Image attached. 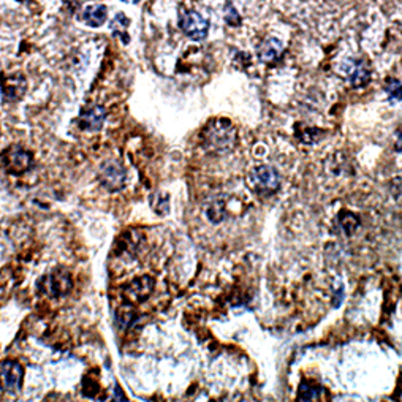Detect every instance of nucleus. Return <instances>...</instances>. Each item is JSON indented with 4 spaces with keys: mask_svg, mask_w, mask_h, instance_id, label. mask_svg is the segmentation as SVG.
Returning a JSON list of instances; mask_svg holds the SVG:
<instances>
[{
    "mask_svg": "<svg viewBox=\"0 0 402 402\" xmlns=\"http://www.w3.org/2000/svg\"><path fill=\"white\" fill-rule=\"evenodd\" d=\"M129 24H130V19L122 13L116 15V18L113 19V23H111L113 34L116 37H119L120 40H122V43H125V45H129L130 43V35H129V32H127V27H129Z\"/></svg>",
    "mask_w": 402,
    "mask_h": 402,
    "instance_id": "f3484780",
    "label": "nucleus"
},
{
    "mask_svg": "<svg viewBox=\"0 0 402 402\" xmlns=\"http://www.w3.org/2000/svg\"><path fill=\"white\" fill-rule=\"evenodd\" d=\"M247 183L257 195L269 197L279 190L280 176L276 168L269 167V165H260V167L250 170L249 176H247Z\"/></svg>",
    "mask_w": 402,
    "mask_h": 402,
    "instance_id": "f03ea898",
    "label": "nucleus"
},
{
    "mask_svg": "<svg viewBox=\"0 0 402 402\" xmlns=\"http://www.w3.org/2000/svg\"><path fill=\"white\" fill-rule=\"evenodd\" d=\"M338 227L347 236L354 235L356 228L360 227V217H358L356 214H354V212H347V211L339 212Z\"/></svg>",
    "mask_w": 402,
    "mask_h": 402,
    "instance_id": "2eb2a0df",
    "label": "nucleus"
},
{
    "mask_svg": "<svg viewBox=\"0 0 402 402\" xmlns=\"http://www.w3.org/2000/svg\"><path fill=\"white\" fill-rule=\"evenodd\" d=\"M107 18L108 10L102 3L87 5V7L82 10V21L91 27H100L102 24L107 23Z\"/></svg>",
    "mask_w": 402,
    "mask_h": 402,
    "instance_id": "ddd939ff",
    "label": "nucleus"
},
{
    "mask_svg": "<svg viewBox=\"0 0 402 402\" xmlns=\"http://www.w3.org/2000/svg\"><path fill=\"white\" fill-rule=\"evenodd\" d=\"M154 285H156V282H154L151 276H141L134 279L124 287L125 300H129L130 304L146 301L152 293Z\"/></svg>",
    "mask_w": 402,
    "mask_h": 402,
    "instance_id": "9d476101",
    "label": "nucleus"
},
{
    "mask_svg": "<svg viewBox=\"0 0 402 402\" xmlns=\"http://www.w3.org/2000/svg\"><path fill=\"white\" fill-rule=\"evenodd\" d=\"M205 212L206 217L212 223L222 222L225 217V201L220 200V198H212V200H209L205 205Z\"/></svg>",
    "mask_w": 402,
    "mask_h": 402,
    "instance_id": "dca6fc26",
    "label": "nucleus"
},
{
    "mask_svg": "<svg viewBox=\"0 0 402 402\" xmlns=\"http://www.w3.org/2000/svg\"><path fill=\"white\" fill-rule=\"evenodd\" d=\"M135 318H136V312L130 304L122 306L118 311V313H116V323H118L119 328H122V329L127 327H130L131 322H134Z\"/></svg>",
    "mask_w": 402,
    "mask_h": 402,
    "instance_id": "6ab92c4d",
    "label": "nucleus"
},
{
    "mask_svg": "<svg viewBox=\"0 0 402 402\" xmlns=\"http://www.w3.org/2000/svg\"><path fill=\"white\" fill-rule=\"evenodd\" d=\"M225 21L231 26H238V23L241 21L239 15L236 13V10L233 8V5L231 3H228L227 7H225Z\"/></svg>",
    "mask_w": 402,
    "mask_h": 402,
    "instance_id": "4be33fe9",
    "label": "nucleus"
},
{
    "mask_svg": "<svg viewBox=\"0 0 402 402\" xmlns=\"http://www.w3.org/2000/svg\"><path fill=\"white\" fill-rule=\"evenodd\" d=\"M38 290L42 291L43 295L51 296V298H59V296L68 295L71 289H73V280L67 271H59L49 273L46 276H43L38 280Z\"/></svg>",
    "mask_w": 402,
    "mask_h": 402,
    "instance_id": "20e7f679",
    "label": "nucleus"
},
{
    "mask_svg": "<svg viewBox=\"0 0 402 402\" xmlns=\"http://www.w3.org/2000/svg\"><path fill=\"white\" fill-rule=\"evenodd\" d=\"M322 134L323 131L318 129H304L298 136L301 143H304V145H312V143L318 141V136H320Z\"/></svg>",
    "mask_w": 402,
    "mask_h": 402,
    "instance_id": "412c9836",
    "label": "nucleus"
},
{
    "mask_svg": "<svg viewBox=\"0 0 402 402\" xmlns=\"http://www.w3.org/2000/svg\"><path fill=\"white\" fill-rule=\"evenodd\" d=\"M18 2H21V3H24V2H30V0H18Z\"/></svg>",
    "mask_w": 402,
    "mask_h": 402,
    "instance_id": "393cba45",
    "label": "nucleus"
},
{
    "mask_svg": "<svg viewBox=\"0 0 402 402\" xmlns=\"http://www.w3.org/2000/svg\"><path fill=\"white\" fill-rule=\"evenodd\" d=\"M296 402H322L320 399V388L313 382H302L300 385L298 396H296Z\"/></svg>",
    "mask_w": 402,
    "mask_h": 402,
    "instance_id": "4468645a",
    "label": "nucleus"
},
{
    "mask_svg": "<svg viewBox=\"0 0 402 402\" xmlns=\"http://www.w3.org/2000/svg\"><path fill=\"white\" fill-rule=\"evenodd\" d=\"M107 116H108L107 109H104L102 104H93V107L82 109L78 118L80 129L86 131L102 130L104 120H107Z\"/></svg>",
    "mask_w": 402,
    "mask_h": 402,
    "instance_id": "9b49d317",
    "label": "nucleus"
},
{
    "mask_svg": "<svg viewBox=\"0 0 402 402\" xmlns=\"http://www.w3.org/2000/svg\"><path fill=\"white\" fill-rule=\"evenodd\" d=\"M396 149H398L399 152H402V135L398 138V141H396Z\"/></svg>",
    "mask_w": 402,
    "mask_h": 402,
    "instance_id": "b1692460",
    "label": "nucleus"
},
{
    "mask_svg": "<svg viewBox=\"0 0 402 402\" xmlns=\"http://www.w3.org/2000/svg\"><path fill=\"white\" fill-rule=\"evenodd\" d=\"M340 71L344 73L347 82L354 87L366 86L371 80V67L363 59L351 57L344 60V64L340 65Z\"/></svg>",
    "mask_w": 402,
    "mask_h": 402,
    "instance_id": "0eeeda50",
    "label": "nucleus"
},
{
    "mask_svg": "<svg viewBox=\"0 0 402 402\" xmlns=\"http://www.w3.org/2000/svg\"><path fill=\"white\" fill-rule=\"evenodd\" d=\"M179 27L192 40L200 42L208 37L209 21L200 13L192 12V10L189 12L183 10V12H179Z\"/></svg>",
    "mask_w": 402,
    "mask_h": 402,
    "instance_id": "39448f33",
    "label": "nucleus"
},
{
    "mask_svg": "<svg viewBox=\"0 0 402 402\" xmlns=\"http://www.w3.org/2000/svg\"><path fill=\"white\" fill-rule=\"evenodd\" d=\"M111 402H127L125 399V396L122 394V390H120L119 387H116V391H114V398Z\"/></svg>",
    "mask_w": 402,
    "mask_h": 402,
    "instance_id": "5701e85b",
    "label": "nucleus"
},
{
    "mask_svg": "<svg viewBox=\"0 0 402 402\" xmlns=\"http://www.w3.org/2000/svg\"><path fill=\"white\" fill-rule=\"evenodd\" d=\"M24 378V369L18 361L8 360L0 365V388L8 393H16L21 390Z\"/></svg>",
    "mask_w": 402,
    "mask_h": 402,
    "instance_id": "6e6552de",
    "label": "nucleus"
},
{
    "mask_svg": "<svg viewBox=\"0 0 402 402\" xmlns=\"http://www.w3.org/2000/svg\"><path fill=\"white\" fill-rule=\"evenodd\" d=\"M257 54H258V59H260L263 64H274V62H277L280 56L284 54V46L277 38L269 37V38H264L260 45H258Z\"/></svg>",
    "mask_w": 402,
    "mask_h": 402,
    "instance_id": "f8f14e48",
    "label": "nucleus"
},
{
    "mask_svg": "<svg viewBox=\"0 0 402 402\" xmlns=\"http://www.w3.org/2000/svg\"><path fill=\"white\" fill-rule=\"evenodd\" d=\"M0 158H2L3 168L10 174L23 176L34 168V157L23 146H10L2 152Z\"/></svg>",
    "mask_w": 402,
    "mask_h": 402,
    "instance_id": "7ed1b4c3",
    "label": "nucleus"
},
{
    "mask_svg": "<svg viewBox=\"0 0 402 402\" xmlns=\"http://www.w3.org/2000/svg\"><path fill=\"white\" fill-rule=\"evenodd\" d=\"M27 81L21 73L0 75V92L5 100L19 102L24 97Z\"/></svg>",
    "mask_w": 402,
    "mask_h": 402,
    "instance_id": "1a4fd4ad",
    "label": "nucleus"
},
{
    "mask_svg": "<svg viewBox=\"0 0 402 402\" xmlns=\"http://www.w3.org/2000/svg\"><path fill=\"white\" fill-rule=\"evenodd\" d=\"M203 146L211 154H227L236 145L235 125L228 119H214L203 130Z\"/></svg>",
    "mask_w": 402,
    "mask_h": 402,
    "instance_id": "f257e3e1",
    "label": "nucleus"
},
{
    "mask_svg": "<svg viewBox=\"0 0 402 402\" xmlns=\"http://www.w3.org/2000/svg\"><path fill=\"white\" fill-rule=\"evenodd\" d=\"M385 92L388 93V98L393 102H401L402 100V82L391 78L385 84Z\"/></svg>",
    "mask_w": 402,
    "mask_h": 402,
    "instance_id": "aec40b11",
    "label": "nucleus"
},
{
    "mask_svg": "<svg viewBox=\"0 0 402 402\" xmlns=\"http://www.w3.org/2000/svg\"><path fill=\"white\" fill-rule=\"evenodd\" d=\"M98 181L108 192H119L127 183V170L122 163L108 161L98 170Z\"/></svg>",
    "mask_w": 402,
    "mask_h": 402,
    "instance_id": "423d86ee",
    "label": "nucleus"
},
{
    "mask_svg": "<svg viewBox=\"0 0 402 402\" xmlns=\"http://www.w3.org/2000/svg\"><path fill=\"white\" fill-rule=\"evenodd\" d=\"M149 205L158 216H165L170 211V197L168 194H163V192H156L149 198Z\"/></svg>",
    "mask_w": 402,
    "mask_h": 402,
    "instance_id": "a211bd4d",
    "label": "nucleus"
}]
</instances>
